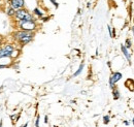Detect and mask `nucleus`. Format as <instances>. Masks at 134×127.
Here are the masks:
<instances>
[{
    "instance_id": "1",
    "label": "nucleus",
    "mask_w": 134,
    "mask_h": 127,
    "mask_svg": "<svg viewBox=\"0 0 134 127\" xmlns=\"http://www.w3.org/2000/svg\"><path fill=\"white\" fill-rule=\"evenodd\" d=\"M14 38L18 44L21 46H26L29 43H31L34 38V32H28V31H22L19 30L14 34Z\"/></svg>"
},
{
    "instance_id": "2",
    "label": "nucleus",
    "mask_w": 134,
    "mask_h": 127,
    "mask_svg": "<svg viewBox=\"0 0 134 127\" xmlns=\"http://www.w3.org/2000/svg\"><path fill=\"white\" fill-rule=\"evenodd\" d=\"M18 28L22 31L33 32L37 28V23L35 21H20L18 22Z\"/></svg>"
},
{
    "instance_id": "3",
    "label": "nucleus",
    "mask_w": 134,
    "mask_h": 127,
    "mask_svg": "<svg viewBox=\"0 0 134 127\" xmlns=\"http://www.w3.org/2000/svg\"><path fill=\"white\" fill-rule=\"evenodd\" d=\"M15 19H16L17 22H20V21H35L32 14H30L25 8H21V9L16 10Z\"/></svg>"
},
{
    "instance_id": "4",
    "label": "nucleus",
    "mask_w": 134,
    "mask_h": 127,
    "mask_svg": "<svg viewBox=\"0 0 134 127\" xmlns=\"http://www.w3.org/2000/svg\"><path fill=\"white\" fill-rule=\"evenodd\" d=\"M8 3H9L8 6L14 8L15 10L24 8V6H25V1L24 0H9Z\"/></svg>"
},
{
    "instance_id": "5",
    "label": "nucleus",
    "mask_w": 134,
    "mask_h": 127,
    "mask_svg": "<svg viewBox=\"0 0 134 127\" xmlns=\"http://www.w3.org/2000/svg\"><path fill=\"white\" fill-rule=\"evenodd\" d=\"M122 78H123V76H122L121 72H118V71L114 72V73L110 76V78H109V86H110V88L114 89V88H115V85H116Z\"/></svg>"
},
{
    "instance_id": "6",
    "label": "nucleus",
    "mask_w": 134,
    "mask_h": 127,
    "mask_svg": "<svg viewBox=\"0 0 134 127\" xmlns=\"http://www.w3.org/2000/svg\"><path fill=\"white\" fill-rule=\"evenodd\" d=\"M121 50H122V53L124 54V56L127 58L128 62L131 63V55H130V53H129V50H127V49L125 48L124 45H121Z\"/></svg>"
},
{
    "instance_id": "7",
    "label": "nucleus",
    "mask_w": 134,
    "mask_h": 127,
    "mask_svg": "<svg viewBox=\"0 0 134 127\" xmlns=\"http://www.w3.org/2000/svg\"><path fill=\"white\" fill-rule=\"evenodd\" d=\"M2 48L4 49L7 53H9L10 54V56H12V53L15 51V46L13 45V44H6L4 47H2Z\"/></svg>"
},
{
    "instance_id": "8",
    "label": "nucleus",
    "mask_w": 134,
    "mask_h": 127,
    "mask_svg": "<svg viewBox=\"0 0 134 127\" xmlns=\"http://www.w3.org/2000/svg\"><path fill=\"white\" fill-rule=\"evenodd\" d=\"M125 85L127 86V88H128L130 91H133V90H134V82H133V80H131V79L127 80V81H126V83H125Z\"/></svg>"
},
{
    "instance_id": "9",
    "label": "nucleus",
    "mask_w": 134,
    "mask_h": 127,
    "mask_svg": "<svg viewBox=\"0 0 134 127\" xmlns=\"http://www.w3.org/2000/svg\"><path fill=\"white\" fill-rule=\"evenodd\" d=\"M1 58H10V54L7 53L3 48H0V59Z\"/></svg>"
},
{
    "instance_id": "10",
    "label": "nucleus",
    "mask_w": 134,
    "mask_h": 127,
    "mask_svg": "<svg viewBox=\"0 0 134 127\" xmlns=\"http://www.w3.org/2000/svg\"><path fill=\"white\" fill-rule=\"evenodd\" d=\"M113 96H114V99H115V100L120 99L121 95H120V91H119V89H117V88H114V89H113Z\"/></svg>"
},
{
    "instance_id": "11",
    "label": "nucleus",
    "mask_w": 134,
    "mask_h": 127,
    "mask_svg": "<svg viewBox=\"0 0 134 127\" xmlns=\"http://www.w3.org/2000/svg\"><path fill=\"white\" fill-rule=\"evenodd\" d=\"M5 13H6V15H7V16L10 17V18H12V17H15V15H16V10H15L14 8L9 7V6H8V8L6 9V12H5Z\"/></svg>"
},
{
    "instance_id": "12",
    "label": "nucleus",
    "mask_w": 134,
    "mask_h": 127,
    "mask_svg": "<svg viewBox=\"0 0 134 127\" xmlns=\"http://www.w3.org/2000/svg\"><path fill=\"white\" fill-rule=\"evenodd\" d=\"M33 14L35 15V16H37L38 18H42L43 17V13L39 9V8H35L33 10Z\"/></svg>"
},
{
    "instance_id": "13",
    "label": "nucleus",
    "mask_w": 134,
    "mask_h": 127,
    "mask_svg": "<svg viewBox=\"0 0 134 127\" xmlns=\"http://www.w3.org/2000/svg\"><path fill=\"white\" fill-rule=\"evenodd\" d=\"M83 68H84V63H82L80 65V67H79V69L74 72V75H73V77H77V76H80L81 75V72L83 71Z\"/></svg>"
},
{
    "instance_id": "14",
    "label": "nucleus",
    "mask_w": 134,
    "mask_h": 127,
    "mask_svg": "<svg viewBox=\"0 0 134 127\" xmlns=\"http://www.w3.org/2000/svg\"><path fill=\"white\" fill-rule=\"evenodd\" d=\"M124 46H125V48L127 49V50L131 49V47H132V43H131V40H130L129 38H127V39H126V44H125Z\"/></svg>"
},
{
    "instance_id": "15",
    "label": "nucleus",
    "mask_w": 134,
    "mask_h": 127,
    "mask_svg": "<svg viewBox=\"0 0 134 127\" xmlns=\"http://www.w3.org/2000/svg\"><path fill=\"white\" fill-rule=\"evenodd\" d=\"M109 121H110V119H109V116H104L103 117V123L106 125V124H108L109 123Z\"/></svg>"
},
{
    "instance_id": "16",
    "label": "nucleus",
    "mask_w": 134,
    "mask_h": 127,
    "mask_svg": "<svg viewBox=\"0 0 134 127\" xmlns=\"http://www.w3.org/2000/svg\"><path fill=\"white\" fill-rule=\"evenodd\" d=\"M35 127H39V116H37L36 121H35Z\"/></svg>"
},
{
    "instance_id": "17",
    "label": "nucleus",
    "mask_w": 134,
    "mask_h": 127,
    "mask_svg": "<svg viewBox=\"0 0 134 127\" xmlns=\"http://www.w3.org/2000/svg\"><path fill=\"white\" fill-rule=\"evenodd\" d=\"M50 1L54 4V5H55V6H56V7H58V6H59V4H58V2H57L56 0H50Z\"/></svg>"
},
{
    "instance_id": "18",
    "label": "nucleus",
    "mask_w": 134,
    "mask_h": 127,
    "mask_svg": "<svg viewBox=\"0 0 134 127\" xmlns=\"http://www.w3.org/2000/svg\"><path fill=\"white\" fill-rule=\"evenodd\" d=\"M107 28H108V31H109V35H110V37H113V30H111V27H110V26H108Z\"/></svg>"
},
{
    "instance_id": "19",
    "label": "nucleus",
    "mask_w": 134,
    "mask_h": 127,
    "mask_svg": "<svg viewBox=\"0 0 134 127\" xmlns=\"http://www.w3.org/2000/svg\"><path fill=\"white\" fill-rule=\"evenodd\" d=\"M4 67H8V65H3V64H0V68H4Z\"/></svg>"
},
{
    "instance_id": "20",
    "label": "nucleus",
    "mask_w": 134,
    "mask_h": 127,
    "mask_svg": "<svg viewBox=\"0 0 134 127\" xmlns=\"http://www.w3.org/2000/svg\"><path fill=\"white\" fill-rule=\"evenodd\" d=\"M2 43H3V39L0 37V48H2Z\"/></svg>"
},
{
    "instance_id": "21",
    "label": "nucleus",
    "mask_w": 134,
    "mask_h": 127,
    "mask_svg": "<svg viewBox=\"0 0 134 127\" xmlns=\"http://www.w3.org/2000/svg\"><path fill=\"white\" fill-rule=\"evenodd\" d=\"M44 123H48V116L44 117Z\"/></svg>"
},
{
    "instance_id": "22",
    "label": "nucleus",
    "mask_w": 134,
    "mask_h": 127,
    "mask_svg": "<svg viewBox=\"0 0 134 127\" xmlns=\"http://www.w3.org/2000/svg\"><path fill=\"white\" fill-rule=\"evenodd\" d=\"M124 124H125V125H129V122H128V121H124Z\"/></svg>"
},
{
    "instance_id": "23",
    "label": "nucleus",
    "mask_w": 134,
    "mask_h": 127,
    "mask_svg": "<svg viewBox=\"0 0 134 127\" xmlns=\"http://www.w3.org/2000/svg\"><path fill=\"white\" fill-rule=\"evenodd\" d=\"M132 32H133V35H134V26L132 27Z\"/></svg>"
},
{
    "instance_id": "24",
    "label": "nucleus",
    "mask_w": 134,
    "mask_h": 127,
    "mask_svg": "<svg viewBox=\"0 0 134 127\" xmlns=\"http://www.w3.org/2000/svg\"><path fill=\"white\" fill-rule=\"evenodd\" d=\"M132 122H133V124H134V119H133V120H132Z\"/></svg>"
}]
</instances>
